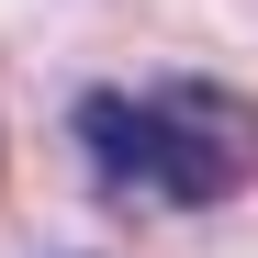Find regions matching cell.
I'll return each instance as SVG.
<instances>
[{"instance_id": "obj_1", "label": "cell", "mask_w": 258, "mask_h": 258, "mask_svg": "<svg viewBox=\"0 0 258 258\" xmlns=\"http://www.w3.org/2000/svg\"><path fill=\"white\" fill-rule=\"evenodd\" d=\"M79 146L101 157L112 191L146 202H225L258 180V101H236L225 79H157V90H90L79 101Z\"/></svg>"}]
</instances>
